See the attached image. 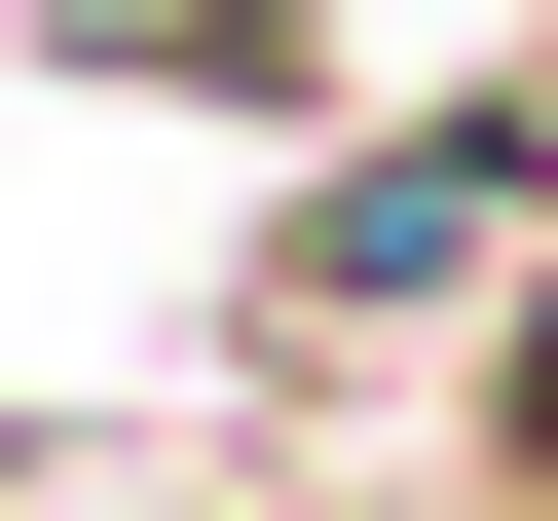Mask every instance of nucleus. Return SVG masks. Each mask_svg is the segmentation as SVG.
I'll return each mask as SVG.
<instances>
[{
  "label": "nucleus",
  "instance_id": "f257e3e1",
  "mask_svg": "<svg viewBox=\"0 0 558 521\" xmlns=\"http://www.w3.org/2000/svg\"><path fill=\"white\" fill-rule=\"evenodd\" d=\"M558 260V75H447V112H336L260 186V373H373V336H484Z\"/></svg>",
  "mask_w": 558,
  "mask_h": 521
},
{
  "label": "nucleus",
  "instance_id": "f03ea898",
  "mask_svg": "<svg viewBox=\"0 0 558 521\" xmlns=\"http://www.w3.org/2000/svg\"><path fill=\"white\" fill-rule=\"evenodd\" d=\"M447 521H558V260L447 336Z\"/></svg>",
  "mask_w": 558,
  "mask_h": 521
}]
</instances>
